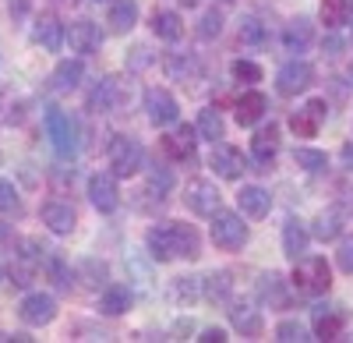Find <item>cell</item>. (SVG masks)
<instances>
[{"label":"cell","instance_id":"6da1fadb","mask_svg":"<svg viewBox=\"0 0 353 343\" xmlns=\"http://www.w3.org/2000/svg\"><path fill=\"white\" fill-rule=\"evenodd\" d=\"M149 255L156 262H173V259H198L201 255V241L191 223H159L145 234Z\"/></svg>","mask_w":353,"mask_h":343},{"label":"cell","instance_id":"7a4b0ae2","mask_svg":"<svg viewBox=\"0 0 353 343\" xmlns=\"http://www.w3.org/2000/svg\"><path fill=\"white\" fill-rule=\"evenodd\" d=\"M43 124H46V138H50L53 153L71 159L78 153V124H74V117L68 110H61V106H46Z\"/></svg>","mask_w":353,"mask_h":343},{"label":"cell","instance_id":"3957f363","mask_svg":"<svg viewBox=\"0 0 353 343\" xmlns=\"http://www.w3.org/2000/svg\"><path fill=\"white\" fill-rule=\"evenodd\" d=\"M106 156H110V166H113L117 177H134L138 170L145 166V149H141V141L131 138V135H113Z\"/></svg>","mask_w":353,"mask_h":343},{"label":"cell","instance_id":"277c9868","mask_svg":"<svg viewBox=\"0 0 353 343\" xmlns=\"http://www.w3.org/2000/svg\"><path fill=\"white\" fill-rule=\"evenodd\" d=\"M293 287L301 294H325L332 287V273L329 262L321 255H311V259H297V269H293Z\"/></svg>","mask_w":353,"mask_h":343},{"label":"cell","instance_id":"5b68a950","mask_svg":"<svg viewBox=\"0 0 353 343\" xmlns=\"http://www.w3.org/2000/svg\"><path fill=\"white\" fill-rule=\"evenodd\" d=\"M212 244L219 251H241L248 244V223H241V216L230 209H216L212 213Z\"/></svg>","mask_w":353,"mask_h":343},{"label":"cell","instance_id":"8992f818","mask_svg":"<svg viewBox=\"0 0 353 343\" xmlns=\"http://www.w3.org/2000/svg\"><path fill=\"white\" fill-rule=\"evenodd\" d=\"M128 96H131V85L117 75H106L92 85V92H88V110L92 113H113L128 103Z\"/></svg>","mask_w":353,"mask_h":343},{"label":"cell","instance_id":"52a82bcc","mask_svg":"<svg viewBox=\"0 0 353 343\" xmlns=\"http://www.w3.org/2000/svg\"><path fill=\"white\" fill-rule=\"evenodd\" d=\"M39 219L46 223V231H53L57 237H68L74 234V226H78V213L71 202H61V198H50V202L39 206Z\"/></svg>","mask_w":353,"mask_h":343},{"label":"cell","instance_id":"ba28073f","mask_svg":"<svg viewBox=\"0 0 353 343\" xmlns=\"http://www.w3.org/2000/svg\"><path fill=\"white\" fill-rule=\"evenodd\" d=\"M184 206L198 216H212L219 209V188L205 177H194L188 188H184Z\"/></svg>","mask_w":353,"mask_h":343},{"label":"cell","instance_id":"9c48e42d","mask_svg":"<svg viewBox=\"0 0 353 343\" xmlns=\"http://www.w3.org/2000/svg\"><path fill=\"white\" fill-rule=\"evenodd\" d=\"M325 117H329L325 99H307V103L290 117V128H293V135H297V138H314L318 128L325 124Z\"/></svg>","mask_w":353,"mask_h":343},{"label":"cell","instance_id":"30bf717a","mask_svg":"<svg viewBox=\"0 0 353 343\" xmlns=\"http://www.w3.org/2000/svg\"><path fill=\"white\" fill-rule=\"evenodd\" d=\"M32 43L36 46H43L46 53H61V46L68 43V28L61 25V18L57 14H39L36 18V25H32Z\"/></svg>","mask_w":353,"mask_h":343},{"label":"cell","instance_id":"8fae6325","mask_svg":"<svg viewBox=\"0 0 353 343\" xmlns=\"http://www.w3.org/2000/svg\"><path fill=\"white\" fill-rule=\"evenodd\" d=\"M311 81H314V68H311L307 61H290V64H283L279 75H276V89H279L283 96H297V92L311 89Z\"/></svg>","mask_w":353,"mask_h":343},{"label":"cell","instance_id":"7c38bea8","mask_svg":"<svg viewBox=\"0 0 353 343\" xmlns=\"http://www.w3.org/2000/svg\"><path fill=\"white\" fill-rule=\"evenodd\" d=\"M209 166L216 170L223 181H241V174L248 170V159L241 156L237 146H223V141H216L212 156H209Z\"/></svg>","mask_w":353,"mask_h":343},{"label":"cell","instance_id":"4fadbf2b","mask_svg":"<svg viewBox=\"0 0 353 343\" xmlns=\"http://www.w3.org/2000/svg\"><path fill=\"white\" fill-rule=\"evenodd\" d=\"M145 113H149L152 124H173L176 117H181V106H176V99L166 89L149 85V89H145Z\"/></svg>","mask_w":353,"mask_h":343},{"label":"cell","instance_id":"5bb4252c","mask_svg":"<svg viewBox=\"0 0 353 343\" xmlns=\"http://www.w3.org/2000/svg\"><path fill=\"white\" fill-rule=\"evenodd\" d=\"M88 202L99 213H113L121 206V191H117V174H92L88 177Z\"/></svg>","mask_w":353,"mask_h":343},{"label":"cell","instance_id":"9a60e30c","mask_svg":"<svg viewBox=\"0 0 353 343\" xmlns=\"http://www.w3.org/2000/svg\"><path fill=\"white\" fill-rule=\"evenodd\" d=\"M18 315H21L25 326H50V322L57 319V301H53L50 294L36 291V294H28V297L21 301Z\"/></svg>","mask_w":353,"mask_h":343},{"label":"cell","instance_id":"2e32d148","mask_svg":"<svg viewBox=\"0 0 353 343\" xmlns=\"http://www.w3.org/2000/svg\"><path fill=\"white\" fill-rule=\"evenodd\" d=\"M68 46L74 50V53H99L103 50V32H99V25L96 21H88V18H81V21H71V28H68Z\"/></svg>","mask_w":353,"mask_h":343},{"label":"cell","instance_id":"e0dca14e","mask_svg":"<svg viewBox=\"0 0 353 343\" xmlns=\"http://www.w3.org/2000/svg\"><path fill=\"white\" fill-rule=\"evenodd\" d=\"M265 110H269V99H265L258 89H251V92H244V96L237 99V106H233V117H237L241 128H251V124H258V121L265 117Z\"/></svg>","mask_w":353,"mask_h":343},{"label":"cell","instance_id":"ac0fdd59","mask_svg":"<svg viewBox=\"0 0 353 343\" xmlns=\"http://www.w3.org/2000/svg\"><path fill=\"white\" fill-rule=\"evenodd\" d=\"M343 329H346V315L339 308H325V304L314 308V336L318 340H339Z\"/></svg>","mask_w":353,"mask_h":343},{"label":"cell","instance_id":"d6986e66","mask_svg":"<svg viewBox=\"0 0 353 343\" xmlns=\"http://www.w3.org/2000/svg\"><path fill=\"white\" fill-rule=\"evenodd\" d=\"M194 128H176V131H170L166 138H163V153L170 156V159H176V163H184V159H191L194 156Z\"/></svg>","mask_w":353,"mask_h":343},{"label":"cell","instance_id":"ffe728a7","mask_svg":"<svg viewBox=\"0 0 353 343\" xmlns=\"http://www.w3.org/2000/svg\"><path fill=\"white\" fill-rule=\"evenodd\" d=\"M237 206H241V213H244V216L261 219V216H269L272 198H269V191H265V188L248 184V188H241V195H237Z\"/></svg>","mask_w":353,"mask_h":343},{"label":"cell","instance_id":"44dd1931","mask_svg":"<svg viewBox=\"0 0 353 343\" xmlns=\"http://www.w3.org/2000/svg\"><path fill=\"white\" fill-rule=\"evenodd\" d=\"M251 153H254V159L261 163V170H269V163H272L276 153H279V128H276V124L261 128V131L251 138Z\"/></svg>","mask_w":353,"mask_h":343},{"label":"cell","instance_id":"7402d4cb","mask_svg":"<svg viewBox=\"0 0 353 343\" xmlns=\"http://www.w3.org/2000/svg\"><path fill=\"white\" fill-rule=\"evenodd\" d=\"M283 255L293 259V262L307 255V231H304L301 219H286V226H283Z\"/></svg>","mask_w":353,"mask_h":343},{"label":"cell","instance_id":"603a6c76","mask_svg":"<svg viewBox=\"0 0 353 343\" xmlns=\"http://www.w3.org/2000/svg\"><path fill=\"white\" fill-rule=\"evenodd\" d=\"M81 78H85L81 61H61V64L53 68V75H50V81H53V92H74L78 85H81Z\"/></svg>","mask_w":353,"mask_h":343},{"label":"cell","instance_id":"cb8c5ba5","mask_svg":"<svg viewBox=\"0 0 353 343\" xmlns=\"http://www.w3.org/2000/svg\"><path fill=\"white\" fill-rule=\"evenodd\" d=\"M106 25L113 28L117 36L131 32V28L138 25V4H134V0H113V8H110V18H106Z\"/></svg>","mask_w":353,"mask_h":343},{"label":"cell","instance_id":"d4e9b609","mask_svg":"<svg viewBox=\"0 0 353 343\" xmlns=\"http://www.w3.org/2000/svg\"><path fill=\"white\" fill-rule=\"evenodd\" d=\"M311 39H314V28H311L307 18L290 21V25H286V32H283V46H286V53H304V50L311 46Z\"/></svg>","mask_w":353,"mask_h":343},{"label":"cell","instance_id":"484cf974","mask_svg":"<svg viewBox=\"0 0 353 343\" xmlns=\"http://www.w3.org/2000/svg\"><path fill=\"white\" fill-rule=\"evenodd\" d=\"M152 32L159 36V39H166V43H176L184 36V18L176 14V11H152Z\"/></svg>","mask_w":353,"mask_h":343},{"label":"cell","instance_id":"4316f807","mask_svg":"<svg viewBox=\"0 0 353 343\" xmlns=\"http://www.w3.org/2000/svg\"><path fill=\"white\" fill-rule=\"evenodd\" d=\"M258 297L269 304V308H286L283 276H279V273H265V276H258Z\"/></svg>","mask_w":353,"mask_h":343},{"label":"cell","instance_id":"83f0119b","mask_svg":"<svg viewBox=\"0 0 353 343\" xmlns=\"http://www.w3.org/2000/svg\"><path fill=\"white\" fill-rule=\"evenodd\" d=\"M230 322L241 329V336H258L261 333V311L251 304H233L230 308Z\"/></svg>","mask_w":353,"mask_h":343},{"label":"cell","instance_id":"f1b7e54d","mask_svg":"<svg viewBox=\"0 0 353 343\" xmlns=\"http://www.w3.org/2000/svg\"><path fill=\"white\" fill-rule=\"evenodd\" d=\"M353 18V0H321V21L329 28H339Z\"/></svg>","mask_w":353,"mask_h":343},{"label":"cell","instance_id":"f546056e","mask_svg":"<svg viewBox=\"0 0 353 343\" xmlns=\"http://www.w3.org/2000/svg\"><path fill=\"white\" fill-rule=\"evenodd\" d=\"M128 308H131V291L128 287H110L99 297V311H103V315H124Z\"/></svg>","mask_w":353,"mask_h":343},{"label":"cell","instance_id":"4dcf8cb0","mask_svg":"<svg viewBox=\"0 0 353 343\" xmlns=\"http://www.w3.org/2000/svg\"><path fill=\"white\" fill-rule=\"evenodd\" d=\"M339 231H343V216H339V209L318 213V219H314V237L332 241V237H339Z\"/></svg>","mask_w":353,"mask_h":343},{"label":"cell","instance_id":"1f68e13d","mask_svg":"<svg viewBox=\"0 0 353 343\" xmlns=\"http://www.w3.org/2000/svg\"><path fill=\"white\" fill-rule=\"evenodd\" d=\"M223 117H219V110H212V106H205L201 113H198V135L201 138H209V141H219L223 138Z\"/></svg>","mask_w":353,"mask_h":343},{"label":"cell","instance_id":"d6a6232c","mask_svg":"<svg viewBox=\"0 0 353 343\" xmlns=\"http://www.w3.org/2000/svg\"><path fill=\"white\" fill-rule=\"evenodd\" d=\"M265 36H269V25H261L258 18H244L241 21V43L244 46H261Z\"/></svg>","mask_w":353,"mask_h":343},{"label":"cell","instance_id":"836d02e7","mask_svg":"<svg viewBox=\"0 0 353 343\" xmlns=\"http://www.w3.org/2000/svg\"><path fill=\"white\" fill-rule=\"evenodd\" d=\"M293 159H297L307 174H321V170L329 166V156L318 153V149H297V153H293Z\"/></svg>","mask_w":353,"mask_h":343},{"label":"cell","instance_id":"e575fe53","mask_svg":"<svg viewBox=\"0 0 353 343\" xmlns=\"http://www.w3.org/2000/svg\"><path fill=\"white\" fill-rule=\"evenodd\" d=\"M0 213H21V195L8 177H0Z\"/></svg>","mask_w":353,"mask_h":343},{"label":"cell","instance_id":"d590c367","mask_svg":"<svg viewBox=\"0 0 353 343\" xmlns=\"http://www.w3.org/2000/svg\"><path fill=\"white\" fill-rule=\"evenodd\" d=\"M149 188L163 198V195H170V188H173V174H170V170L166 166H149Z\"/></svg>","mask_w":353,"mask_h":343},{"label":"cell","instance_id":"8d00e7d4","mask_svg":"<svg viewBox=\"0 0 353 343\" xmlns=\"http://www.w3.org/2000/svg\"><path fill=\"white\" fill-rule=\"evenodd\" d=\"M219 32H223V11H205L201 25H198V36L201 39H216Z\"/></svg>","mask_w":353,"mask_h":343},{"label":"cell","instance_id":"74e56055","mask_svg":"<svg viewBox=\"0 0 353 343\" xmlns=\"http://www.w3.org/2000/svg\"><path fill=\"white\" fill-rule=\"evenodd\" d=\"M201 287H205V297H226L230 294V276L226 273H212V276L201 280Z\"/></svg>","mask_w":353,"mask_h":343},{"label":"cell","instance_id":"f35d334b","mask_svg":"<svg viewBox=\"0 0 353 343\" xmlns=\"http://www.w3.org/2000/svg\"><path fill=\"white\" fill-rule=\"evenodd\" d=\"M276 340H283V343H301V340H307V333H304V326H301V322L286 319V322H279V326H276Z\"/></svg>","mask_w":353,"mask_h":343},{"label":"cell","instance_id":"ab89813d","mask_svg":"<svg viewBox=\"0 0 353 343\" xmlns=\"http://www.w3.org/2000/svg\"><path fill=\"white\" fill-rule=\"evenodd\" d=\"M233 78L237 81H244V85H254V81H261V68L258 64H251V61H233Z\"/></svg>","mask_w":353,"mask_h":343},{"label":"cell","instance_id":"60d3db41","mask_svg":"<svg viewBox=\"0 0 353 343\" xmlns=\"http://www.w3.org/2000/svg\"><path fill=\"white\" fill-rule=\"evenodd\" d=\"M166 71H170L173 78H184V75H191L194 68H191L188 57H184V61H181V57H170V61H166Z\"/></svg>","mask_w":353,"mask_h":343},{"label":"cell","instance_id":"b9f144b4","mask_svg":"<svg viewBox=\"0 0 353 343\" xmlns=\"http://www.w3.org/2000/svg\"><path fill=\"white\" fill-rule=\"evenodd\" d=\"M339 266H343V273H353V237H346L339 244Z\"/></svg>","mask_w":353,"mask_h":343},{"label":"cell","instance_id":"7bdbcfd3","mask_svg":"<svg viewBox=\"0 0 353 343\" xmlns=\"http://www.w3.org/2000/svg\"><path fill=\"white\" fill-rule=\"evenodd\" d=\"M8 11H11L14 21H21L28 11H32V0H8Z\"/></svg>","mask_w":353,"mask_h":343},{"label":"cell","instance_id":"ee69618b","mask_svg":"<svg viewBox=\"0 0 353 343\" xmlns=\"http://www.w3.org/2000/svg\"><path fill=\"white\" fill-rule=\"evenodd\" d=\"M198 340H201V343H226V333L212 326V329H201V336H198Z\"/></svg>","mask_w":353,"mask_h":343},{"label":"cell","instance_id":"f6af8a7d","mask_svg":"<svg viewBox=\"0 0 353 343\" xmlns=\"http://www.w3.org/2000/svg\"><path fill=\"white\" fill-rule=\"evenodd\" d=\"M8 237H11V223L0 219V241H8Z\"/></svg>","mask_w":353,"mask_h":343},{"label":"cell","instance_id":"bcb514c9","mask_svg":"<svg viewBox=\"0 0 353 343\" xmlns=\"http://www.w3.org/2000/svg\"><path fill=\"white\" fill-rule=\"evenodd\" d=\"M350 85H353V68H350Z\"/></svg>","mask_w":353,"mask_h":343},{"label":"cell","instance_id":"7dc6e473","mask_svg":"<svg viewBox=\"0 0 353 343\" xmlns=\"http://www.w3.org/2000/svg\"><path fill=\"white\" fill-rule=\"evenodd\" d=\"M223 4H233V0H223Z\"/></svg>","mask_w":353,"mask_h":343},{"label":"cell","instance_id":"c3c4849f","mask_svg":"<svg viewBox=\"0 0 353 343\" xmlns=\"http://www.w3.org/2000/svg\"><path fill=\"white\" fill-rule=\"evenodd\" d=\"M61 4H68V0H61Z\"/></svg>","mask_w":353,"mask_h":343},{"label":"cell","instance_id":"681fc988","mask_svg":"<svg viewBox=\"0 0 353 343\" xmlns=\"http://www.w3.org/2000/svg\"><path fill=\"white\" fill-rule=\"evenodd\" d=\"M0 276H4V273H0Z\"/></svg>","mask_w":353,"mask_h":343},{"label":"cell","instance_id":"f907efd6","mask_svg":"<svg viewBox=\"0 0 353 343\" xmlns=\"http://www.w3.org/2000/svg\"><path fill=\"white\" fill-rule=\"evenodd\" d=\"M96 4H99V0H96Z\"/></svg>","mask_w":353,"mask_h":343}]
</instances>
